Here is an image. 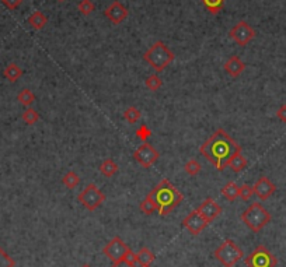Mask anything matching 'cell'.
Segmentation results:
<instances>
[{
    "label": "cell",
    "mask_w": 286,
    "mask_h": 267,
    "mask_svg": "<svg viewBox=\"0 0 286 267\" xmlns=\"http://www.w3.org/2000/svg\"><path fill=\"white\" fill-rule=\"evenodd\" d=\"M131 247L128 246L125 242H123L122 239L119 237H115L113 238L102 249V253L105 255V256L108 257L111 262H118V260H121L125 257V255L128 253V250H129Z\"/></svg>",
    "instance_id": "10"
},
{
    "label": "cell",
    "mask_w": 286,
    "mask_h": 267,
    "mask_svg": "<svg viewBox=\"0 0 286 267\" xmlns=\"http://www.w3.org/2000/svg\"><path fill=\"white\" fill-rule=\"evenodd\" d=\"M276 116H278V119H279L281 122L286 123V104L279 107V109L276 111Z\"/></svg>",
    "instance_id": "35"
},
{
    "label": "cell",
    "mask_w": 286,
    "mask_h": 267,
    "mask_svg": "<svg viewBox=\"0 0 286 267\" xmlns=\"http://www.w3.org/2000/svg\"><path fill=\"white\" fill-rule=\"evenodd\" d=\"M3 76L9 80L10 83H16V81L23 76V70H21V67L17 63H9V65L4 67Z\"/></svg>",
    "instance_id": "18"
},
{
    "label": "cell",
    "mask_w": 286,
    "mask_h": 267,
    "mask_svg": "<svg viewBox=\"0 0 286 267\" xmlns=\"http://www.w3.org/2000/svg\"><path fill=\"white\" fill-rule=\"evenodd\" d=\"M223 69H225V71L229 76H232L233 79H236V77H238L244 71L245 63L238 56H230L225 63Z\"/></svg>",
    "instance_id": "15"
},
{
    "label": "cell",
    "mask_w": 286,
    "mask_h": 267,
    "mask_svg": "<svg viewBox=\"0 0 286 267\" xmlns=\"http://www.w3.org/2000/svg\"><path fill=\"white\" fill-rule=\"evenodd\" d=\"M247 267H276L278 259L264 245L257 246L244 259Z\"/></svg>",
    "instance_id": "6"
},
{
    "label": "cell",
    "mask_w": 286,
    "mask_h": 267,
    "mask_svg": "<svg viewBox=\"0 0 286 267\" xmlns=\"http://www.w3.org/2000/svg\"><path fill=\"white\" fill-rule=\"evenodd\" d=\"M135 134H136L138 139H141L143 143H144V141H147V139L152 136V130L147 128V125H142L141 128L135 132Z\"/></svg>",
    "instance_id": "31"
},
{
    "label": "cell",
    "mask_w": 286,
    "mask_h": 267,
    "mask_svg": "<svg viewBox=\"0 0 286 267\" xmlns=\"http://www.w3.org/2000/svg\"><path fill=\"white\" fill-rule=\"evenodd\" d=\"M142 116V112L136 107H129V108L125 109L123 112V119L128 122V123H136Z\"/></svg>",
    "instance_id": "25"
},
{
    "label": "cell",
    "mask_w": 286,
    "mask_h": 267,
    "mask_svg": "<svg viewBox=\"0 0 286 267\" xmlns=\"http://www.w3.org/2000/svg\"><path fill=\"white\" fill-rule=\"evenodd\" d=\"M133 158L139 165H142L143 168H150L159 161L160 153L154 149L153 146H150L147 141H144L142 146H139V149L133 153Z\"/></svg>",
    "instance_id": "9"
},
{
    "label": "cell",
    "mask_w": 286,
    "mask_h": 267,
    "mask_svg": "<svg viewBox=\"0 0 286 267\" xmlns=\"http://www.w3.org/2000/svg\"><path fill=\"white\" fill-rule=\"evenodd\" d=\"M196 211L211 224L214 220H216L222 214V207L214 201V199H206L202 204H199V207L196 208Z\"/></svg>",
    "instance_id": "13"
},
{
    "label": "cell",
    "mask_w": 286,
    "mask_h": 267,
    "mask_svg": "<svg viewBox=\"0 0 286 267\" xmlns=\"http://www.w3.org/2000/svg\"><path fill=\"white\" fill-rule=\"evenodd\" d=\"M28 24L34 30L40 31L42 28H45V25L48 24V17L42 13V11H34L28 17Z\"/></svg>",
    "instance_id": "16"
},
{
    "label": "cell",
    "mask_w": 286,
    "mask_h": 267,
    "mask_svg": "<svg viewBox=\"0 0 286 267\" xmlns=\"http://www.w3.org/2000/svg\"><path fill=\"white\" fill-rule=\"evenodd\" d=\"M147 198L153 201L157 213H159L162 217L168 216L174 208L178 207V206L181 204V201L184 200L183 193L175 188L168 179L160 180V182L149 192Z\"/></svg>",
    "instance_id": "2"
},
{
    "label": "cell",
    "mask_w": 286,
    "mask_h": 267,
    "mask_svg": "<svg viewBox=\"0 0 286 267\" xmlns=\"http://www.w3.org/2000/svg\"><path fill=\"white\" fill-rule=\"evenodd\" d=\"M241 221L247 227L250 228L253 232H260L264 227H266L271 222V213L266 210L261 203L254 201L251 203L248 208H245L244 213L240 216Z\"/></svg>",
    "instance_id": "4"
},
{
    "label": "cell",
    "mask_w": 286,
    "mask_h": 267,
    "mask_svg": "<svg viewBox=\"0 0 286 267\" xmlns=\"http://www.w3.org/2000/svg\"><path fill=\"white\" fill-rule=\"evenodd\" d=\"M253 190H254V195L260 200H266L275 193L276 186L266 177H261L256 182V185L253 186Z\"/></svg>",
    "instance_id": "14"
},
{
    "label": "cell",
    "mask_w": 286,
    "mask_h": 267,
    "mask_svg": "<svg viewBox=\"0 0 286 267\" xmlns=\"http://www.w3.org/2000/svg\"><path fill=\"white\" fill-rule=\"evenodd\" d=\"M1 3H3L9 10H16V9L20 7L23 0H1Z\"/></svg>",
    "instance_id": "34"
},
{
    "label": "cell",
    "mask_w": 286,
    "mask_h": 267,
    "mask_svg": "<svg viewBox=\"0 0 286 267\" xmlns=\"http://www.w3.org/2000/svg\"><path fill=\"white\" fill-rule=\"evenodd\" d=\"M21 119L27 123V125H35L38 120H40V115H38V112L35 111V109L32 108H27L24 112H23V115H21Z\"/></svg>",
    "instance_id": "26"
},
{
    "label": "cell",
    "mask_w": 286,
    "mask_h": 267,
    "mask_svg": "<svg viewBox=\"0 0 286 267\" xmlns=\"http://www.w3.org/2000/svg\"><path fill=\"white\" fill-rule=\"evenodd\" d=\"M123 259H126V260H128V262H129L131 265H136V266H138V260H136V253H135V252H132L131 249L128 250V253L125 255V257H123Z\"/></svg>",
    "instance_id": "36"
},
{
    "label": "cell",
    "mask_w": 286,
    "mask_h": 267,
    "mask_svg": "<svg viewBox=\"0 0 286 267\" xmlns=\"http://www.w3.org/2000/svg\"><path fill=\"white\" fill-rule=\"evenodd\" d=\"M144 267H150V266H144Z\"/></svg>",
    "instance_id": "40"
},
{
    "label": "cell",
    "mask_w": 286,
    "mask_h": 267,
    "mask_svg": "<svg viewBox=\"0 0 286 267\" xmlns=\"http://www.w3.org/2000/svg\"><path fill=\"white\" fill-rule=\"evenodd\" d=\"M100 172L107 178H113L114 175L118 172V164L113 158H107L102 161L100 165Z\"/></svg>",
    "instance_id": "20"
},
{
    "label": "cell",
    "mask_w": 286,
    "mask_h": 267,
    "mask_svg": "<svg viewBox=\"0 0 286 267\" xmlns=\"http://www.w3.org/2000/svg\"><path fill=\"white\" fill-rule=\"evenodd\" d=\"M214 255L216 257V260L225 267L236 266L243 259V256H244L241 247L238 246L233 239H226V241H223L217 246V249L214 250Z\"/></svg>",
    "instance_id": "5"
},
{
    "label": "cell",
    "mask_w": 286,
    "mask_h": 267,
    "mask_svg": "<svg viewBox=\"0 0 286 267\" xmlns=\"http://www.w3.org/2000/svg\"><path fill=\"white\" fill-rule=\"evenodd\" d=\"M104 16L111 21L113 24H121L128 17V9L123 6L121 1L114 0L113 3L105 9Z\"/></svg>",
    "instance_id": "12"
},
{
    "label": "cell",
    "mask_w": 286,
    "mask_h": 267,
    "mask_svg": "<svg viewBox=\"0 0 286 267\" xmlns=\"http://www.w3.org/2000/svg\"><path fill=\"white\" fill-rule=\"evenodd\" d=\"M208 221L205 220L196 210L191 211L187 217L183 220V225L188 229V232H191V235H199L205 228L208 227Z\"/></svg>",
    "instance_id": "11"
},
{
    "label": "cell",
    "mask_w": 286,
    "mask_h": 267,
    "mask_svg": "<svg viewBox=\"0 0 286 267\" xmlns=\"http://www.w3.org/2000/svg\"><path fill=\"white\" fill-rule=\"evenodd\" d=\"M174 58H175L174 53L168 49V46L163 41H156L143 55V59L150 65V67L156 73H162L173 62Z\"/></svg>",
    "instance_id": "3"
},
{
    "label": "cell",
    "mask_w": 286,
    "mask_h": 267,
    "mask_svg": "<svg viewBox=\"0 0 286 267\" xmlns=\"http://www.w3.org/2000/svg\"><path fill=\"white\" fill-rule=\"evenodd\" d=\"M204 6L206 7V10L209 11L211 14H219L222 9H223V4H225V0H202Z\"/></svg>",
    "instance_id": "23"
},
{
    "label": "cell",
    "mask_w": 286,
    "mask_h": 267,
    "mask_svg": "<svg viewBox=\"0 0 286 267\" xmlns=\"http://www.w3.org/2000/svg\"><path fill=\"white\" fill-rule=\"evenodd\" d=\"M62 183H63L68 189H74L79 183H80V177H79L76 172L69 171V172H66V174L62 177Z\"/></svg>",
    "instance_id": "22"
},
{
    "label": "cell",
    "mask_w": 286,
    "mask_h": 267,
    "mask_svg": "<svg viewBox=\"0 0 286 267\" xmlns=\"http://www.w3.org/2000/svg\"><path fill=\"white\" fill-rule=\"evenodd\" d=\"M58 1H65V0H58Z\"/></svg>",
    "instance_id": "39"
},
{
    "label": "cell",
    "mask_w": 286,
    "mask_h": 267,
    "mask_svg": "<svg viewBox=\"0 0 286 267\" xmlns=\"http://www.w3.org/2000/svg\"><path fill=\"white\" fill-rule=\"evenodd\" d=\"M82 267H92V266H90V265H83Z\"/></svg>",
    "instance_id": "38"
},
{
    "label": "cell",
    "mask_w": 286,
    "mask_h": 267,
    "mask_svg": "<svg viewBox=\"0 0 286 267\" xmlns=\"http://www.w3.org/2000/svg\"><path fill=\"white\" fill-rule=\"evenodd\" d=\"M220 193L229 201H235L236 199L240 196V186H237L236 182H227L225 186H223V189L220 190Z\"/></svg>",
    "instance_id": "19"
},
{
    "label": "cell",
    "mask_w": 286,
    "mask_h": 267,
    "mask_svg": "<svg viewBox=\"0 0 286 267\" xmlns=\"http://www.w3.org/2000/svg\"><path fill=\"white\" fill-rule=\"evenodd\" d=\"M77 200L82 203L84 208L89 211H95L105 201V195L94 183L87 185V188L82 190L77 196Z\"/></svg>",
    "instance_id": "7"
},
{
    "label": "cell",
    "mask_w": 286,
    "mask_h": 267,
    "mask_svg": "<svg viewBox=\"0 0 286 267\" xmlns=\"http://www.w3.org/2000/svg\"><path fill=\"white\" fill-rule=\"evenodd\" d=\"M17 101L20 102L21 105H24V107H31V104L35 101V95H34V92L31 89H24L23 91L19 92Z\"/></svg>",
    "instance_id": "24"
},
{
    "label": "cell",
    "mask_w": 286,
    "mask_h": 267,
    "mask_svg": "<svg viewBox=\"0 0 286 267\" xmlns=\"http://www.w3.org/2000/svg\"><path fill=\"white\" fill-rule=\"evenodd\" d=\"M16 262L0 247V267H14Z\"/></svg>",
    "instance_id": "32"
},
{
    "label": "cell",
    "mask_w": 286,
    "mask_h": 267,
    "mask_svg": "<svg viewBox=\"0 0 286 267\" xmlns=\"http://www.w3.org/2000/svg\"><path fill=\"white\" fill-rule=\"evenodd\" d=\"M77 10L80 11L83 16H90L93 11L95 10V6H94L92 0H82L77 4Z\"/></svg>",
    "instance_id": "30"
},
{
    "label": "cell",
    "mask_w": 286,
    "mask_h": 267,
    "mask_svg": "<svg viewBox=\"0 0 286 267\" xmlns=\"http://www.w3.org/2000/svg\"><path fill=\"white\" fill-rule=\"evenodd\" d=\"M241 146L233 140L223 129H217L201 146L199 153L217 171H223L236 154L241 153Z\"/></svg>",
    "instance_id": "1"
},
{
    "label": "cell",
    "mask_w": 286,
    "mask_h": 267,
    "mask_svg": "<svg viewBox=\"0 0 286 267\" xmlns=\"http://www.w3.org/2000/svg\"><path fill=\"white\" fill-rule=\"evenodd\" d=\"M253 195H254L253 186H250V185H247V183H244L243 186H240V196H238V198L241 199V200L247 201V200H250V199H251Z\"/></svg>",
    "instance_id": "33"
},
{
    "label": "cell",
    "mask_w": 286,
    "mask_h": 267,
    "mask_svg": "<svg viewBox=\"0 0 286 267\" xmlns=\"http://www.w3.org/2000/svg\"><path fill=\"white\" fill-rule=\"evenodd\" d=\"M247 165H248V161H247V158H245L241 153H238V154H236L235 157L232 158V161L229 162V165H227V167H230V169H232L233 172L238 174V172H241L243 169H245Z\"/></svg>",
    "instance_id": "21"
},
{
    "label": "cell",
    "mask_w": 286,
    "mask_h": 267,
    "mask_svg": "<svg viewBox=\"0 0 286 267\" xmlns=\"http://www.w3.org/2000/svg\"><path fill=\"white\" fill-rule=\"evenodd\" d=\"M111 267H138L136 265H131L126 259H121L118 262H114Z\"/></svg>",
    "instance_id": "37"
},
{
    "label": "cell",
    "mask_w": 286,
    "mask_h": 267,
    "mask_svg": "<svg viewBox=\"0 0 286 267\" xmlns=\"http://www.w3.org/2000/svg\"><path fill=\"white\" fill-rule=\"evenodd\" d=\"M144 84H146V87L150 89L152 92H156L157 89H160V87L163 86V80L160 79L157 74H152V76H149L146 79Z\"/></svg>",
    "instance_id": "27"
},
{
    "label": "cell",
    "mask_w": 286,
    "mask_h": 267,
    "mask_svg": "<svg viewBox=\"0 0 286 267\" xmlns=\"http://www.w3.org/2000/svg\"><path fill=\"white\" fill-rule=\"evenodd\" d=\"M229 35L238 46H245L256 38L257 34L256 30L247 21H238L235 27L229 31Z\"/></svg>",
    "instance_id": "8"
},
{
    "label": "cell",
    "mask_w": 286,
    "mask_h": 267,
    "mask_svg": "<svg viewBox=\"0 0 286 267\" xmlns=\"http://www.w3.org/2000/svg\"><path fill=\"white\" fill-rule=\"evenodd\" d=\"M139 210L142 211L144 216H152L154 211H157L156 210V206H154V203L150 200V199L146 196V199L141 201V204H139Z\"/></svg>",
    "instance_id": "29"
},
{
    "label": "cell",
    "mask_w": 286,
    "mask_h": 267,
    "mask_svg": "<svg viewBox=\"0 0 286 267\" xmlns=\"http://www.w3.org/2000/svg\"><path fill=\"white\" fill-rule=\"evenodd\" d=\"M136 260L141 267L150 266L154 262V253L149 247H142L136 252Z\"/></svg>",
    "instance_id": "17"
},
{
    "label": "cell",
    "mask_w": 286,
    "mask_h": 267,
    "mask_svg": "<svg viewBox=\"0 0 286 267\" xmlns=\"http://www.w3.org/2000/svg\"><path fill=\"white\" fill-rule=\"evenodd\" d=\"M201 164L196 161V159H188L187 162H185L184 165V171L188 174V175H191V177H195V175H198L199 172H201Z\"/></svg>",
    "instance_id": "28"
}]
</instances>
